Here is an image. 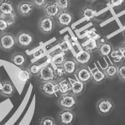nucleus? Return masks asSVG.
Segmentation results:
<instances>
[{
	"instance_id": "nucleus-1",
	"label": "nucleus",
	"mask_w": 125,
	"mask_h": 125,
	"mask_svg": "<svg viewBox=\"0 0 125 125\" xmlns=\"http://www.w3.org/2000/svg\"><path fill=\"white\" fill-rule=\"evenodd\" d=\"M78 100L76 96L70 93L65 95H62L58 102L60 107L66 110H72L76 106Z\"/></svg>"
},
{
	"instance_id": "nucleus-2",
	"label": "nucleus",
	"mask_w": 125,
	"mask_h": 125,
	"mask_svg": "<svg viewBox=\"0 0 125 125\" xmlns=\"http://www.w3.org/2000/svg\"><path fill=\"white\" fill-rule=\"evenodd\" d=\"M16 44V38L12 34L5 32L0 35V47L3 50H10Z\"/></svg>"
},
{
	"instance_id": "nucleus-3",
	"label": "nucleus",
	"mask_w": 125,
	"mask_h": 125,
	"mask_svg": "<svg viewBox=\"0 0 125 125\" xmlns=\"http://www.w3.org/2000/svg\"><path fill=\"white\" fill-rule=\"evenodd\" d=\"M114 109V104L110 98L101 99L96 104V110L102 115H107L110 114Z\"/></svg>"
},
{
	"instance_id": "nucleus-4",
	"label": "nucleus",
	"mask_w": 125,
	"mask_h": 125,
	"mask_svg": "<svg viewBox=\"0 0 125 125\" xmlns=\"http://www.w3.org/2000/svg\"><path fill=\"white\" fill-rule=\"evenodd\" d=\"M38 79L43 82L54 81L56 79L55 74V69L51 64L48 63L41 68L38 76Z\"/></svg>"
},
{
	"instance_id": "nucleus-5",
	"label": "nucleus",
	"mask_w": 125,
	"mask_h": 125,
	"mask_svg": "<svg viewBox=\"0 0 125 125\" xmlns=\"http://www.w3.org/2000/svg\"><path fill=\"white\" fill-rule=\"evenodd\" d=\"M34 40V38L32 34L26 31L19 32L16 37L17 44L24 48H27L31 46Z\"/></svg>"
},
{
	"instance_id": "nucleus-6",
	"label": "nucleus",
	"mask_w": 125,
	"mask_h": 125,
	"mask_svg": "<svg viewBox=\"0 0 125 125\" xmlns=\"http://www.w3.org/2000/svg\"><path fill=\"white\" fill-rule=\"evenodd\" d=\"M57 117L61 125H71L74 121L76 115L72 110L63 109L57 114Z\"/></svg>"
},
{
	"instance_id": "nucleus-7",
	"label": "nucleus",
	"mask_w": 125,
	"mask_h": 125,
	"mask_svg": "<svg viewBox=\"0 0 125 125\" xmlns=\"http://www.w3.org/2000/svg\"><path fill=\"white\" fill-rule=\"evenodd\" d=\"M55 27L53 19L48 16L43 17L39 22V28L42 33L49 34L53 31Z\"/></svg>"
},
{
	"instance_id": "nucleus-8",
	"label": "nucleus",
	"mask_w": 125,
	"mask_h": 125,
	"mask_svg": "<svg viewBox=\"0 0 125 125\" xmlns=\"http://www.w3.org/2000/svg\"><path fill=\"white\" fill-rule=\"evenodd\" d=\"M56 18L58 23L61 26L64 27L70 26L73 21L72 14L67 10H61Z\"/></svg>"
},
{
	"instance_id": "nucleus-9",
	"label": "nucleus",
	"mask_w": 125,
	"mask_h": 125,
	"mask_svg": "<svg viewBox=\"0 0 125 125\" xmlns=\"http://www.w3.org/2000/svg\"><path fill=\"white\" fill-rule=\"evenodd\" d=\"M43 94L47 96H53L57 92V84L53 81H48L43 82L40 87Z\"/></svg>"
},
{
	"instance_id": "nucleus-10",
	"label": "nucleus",
	"mask_w": 125,
	"mask_h": 125,
	"mask_svg": "<svg viewBox=\"0 0 125 125\" xmlns=\"http://www.w3.org/2000/svg\"><path fill=\"white\" fill-rule=\"evenodd\" d=\"M43 8L46 16L52 18L57 17L61 11V8L56 1L53 2H47Z\"/></svg>"
},
{
	"instance_id": "nucleus-11",
	"label": "nucleus",
	"mask_w": 125,
	"mask_h": 125,
	"mask_svg": "<svg viewBox=\"0 0 125 125\" xmlns=\"http://www.w3.org/2000/svg\"><path fill=\"white\" fill-rule=\"evenodd\" d=\"M14 7L10 0L0 1V13L6 16H13L14 14Z\"/></svg>"
},
{
	"instance_id": "nucleus-12",
	"label": "nucleus",
	"mask_w": 125,
	"mask_h": 125,
	"mask_svg": "<svg viewBox=\"0 0 125 125\" xmlns=\"http://www.w3.org/2000/svg\"><path fill=\"white\" fill-rule=\"evenodd\" d=\"M92 60V53L85 50L77 53L74 57V60L77 64L81 66H85L89 64Z\"/></svg>"
},
{
	"instance_id": "nucleus-13",
	"label": "nucleus",
	"mask_w": 125,
	"mask_h": 125,
	"mask_svg": "<svg viewBox=\"0 0 125 125\" xmlns=\"http://www.w3.org/2000/svg\"><path fill=\"white\" fill-rule=\"evenodd\" d=\"M76 76L78 81L84 83H87L91 80L92 74L89 69L85 67H82L77 70L76 71Z\"/></svg>"
},
{
	"instance_id": "nucleus-14",
	"label": "nucleus",
	"mask_w": 125,
	"mask_h": 125,
	"mask_svg": "<svg viewBox=\"0 0 125 125\" xmlns=\"http://www.w3.org/2000/svg\"><path fill=\"white\" fill-rule=\"evenodd\" d=\"M18 11L23 16H28L31 15L34 10V6L31 2L22 1L18 6Z\"/></svg>"
},
{
	"instance_id": "nucleus-15",
	"label": "nucleus",
	"mask_w": 125,
	"mask_h": 125,
	"mask_svg": "<svg viewBox=\"0 0 125 125\" xmlns=\"http://www.w3.org/2000/svg\"><path fill=\"white\" fill-rule=\"evenodd\" d=\"M70 84L71 86V93L73 95H79L84 92L85 89V84L79 81H74L70 79Z\"/></svg>"
},
{
	"instance_id": "nucleus-16",
	"label": "nucleus",
	"mask_w": 125,
	"mask_h": 125,
	"mask_svg": "<svg viewBox=\"0 0 125 125\" xmlns=\"http://www.w3.org/2000/svg\"><path fill=\"white\" fill-rule=\"evenodd\" d=\"M14 92V87L10 81H4L1 83L0 88V94L3 96L10 97L13 95Z\"/></svg>"
},
{
	"instance_id": "nucleus-17",
	"label": "nucleus",
	"mask_w": 125,
	"mask_h": 125,
	"mask_svg": "<svg viewBox=\"0 0 125 125\" xmlns=\"http://www.w3.org/2000/svg\"><path fill=\"white\" fill-rule=\"evenodd\" d=\"M67 74L72 75L77 70V63L73 59H66L62 65Z\"/></svg>"
},
{
	"instance_id": "nucleus-18",
	"label": "nucleus",
	"mask_w": 125,
	"mask_h": 125,
	"mask_svg": "<svg viewBox=\"0 0 125 125\" xmlns=\"http://www.w3.org/2000/svg\"><path fill=\"white\" fill-rule=\"evenodd\" d=\"M11 62L18 67L21 68L25 65L27 62V57L21 52H16L11 57Z\"/></svg>"
},
{
	"instance_id": "nucleus-19",
	"label": "nucleus",
	"mask_w": 125,
	"mask_h": 125,
	"mask_svg": "<svg viewBox=\"0 0 125 125\" xmlns=\"http://www.w3.org/2000/svg\"><path fill=\"white\" fill-rule=\"evenodd\" d=\"M57 92L61 95L71 93V84L67 80H64L57 84Z\"/></svg>"
},
{
	"instance_id": "nucleus-20",
	"label": "nucleus",
	"mask_w": 125,
	"mask_h": 125,
	"mask_svg": "<svg viewBox=\"0 0 125 125\" xmlns=\"http://www.w3.org/2000/svg\"><path fill=\"white\" fill-rule=\"evenodd\" d=\"M98 52L102 56H108L110 55L113 50V47L109 42H105V44H101L99 46Z\"/></svg>"
},
{
	"instance_id": "nucleus-21",
	"label": "nucleus",
	"mask_w": 125,
	"mask_h": 125,
	"mask_svg": "<svg viewBox=\"0 0 125 125\" xmlns=\"http://www.w3.org/2000/svg\"><path fill=\"white\" fill-rule=\"evenodd\" d=\"M96 10L92 7H85L82 10L81 16L87 21H90L95 17Z\"/></svg>"
},
{
	"instance_id": "nucleus-22",
	"label": "nucleus",
	"mask_w": 125,
	"mask_h": 125,
	"mask_svg": "<svg viewBox=\"0 0 125 125\" xmlns=\"http://www.w3.org/2000/svg\"><path fill=\"white\" fill-rule=\"evenodd\" d=\"M111 56L116 63L120 62L125 59V51L120 47H118L113 50L111 53Z\"/></svg>"
},
{
	"instance_id": "nucleus-23",
	"label": "nucleus",
	"mask_w": 125,
	"mask_h": 125,
	"mask_svg": "<svg viewBox=\"0 0 125 125\" xmlns=\"http://www.w3.org/2000/svg\"><path fill=\"white\" fill-rule=\"evenodd\" d=\"M65 53L61 52H57L51 56V60L53 63L56 66H61L63 65L66 60Z\"/></svg>"
},
{
	"instance_id": "nucleus-24",
	"label": "nucleus",
	"mask_w": 125,
	"mask_h": 125,
	"mask_svg": "<svg viewBox=\"0 0 125 125\" xmlns=\"http://www.w3.org/2000/svg\"><path fill=\"white\" fill-rule=\"evenodd\" d=\"M31 74L29 71L21 69L17 73V77L18 80L23 83H28L31 79Z\"/></svg>"
},
{
	"instance_id": "nucleus-25",
	"label": "nucleus",
	"mask_w": 125,
	"mask_h": 125,
	"mask_svg": "<svg viewBox=\"0 0 125 125\" xmlns=\"http://www.w3.org/2000/svg\"><path fill=\"white\" fill-rule=\"evenodd\" d=\"M107 77L105 72L102 70H97L92 74V79L94 82L96 84H101L106 80Z\"/></svg>"
},
{
	"instance_id": "nucleus-26",
	"label": "nucleus",
	"mask_w": 125,
	"mask_h": 125,
	"mask_svg": "<svg viewBox=\"0 0 125 125\" xmlns=\"http://www.w3.org/2000/svg\"><path fill=\"white\" fill-rule=\"evenodd\" d=\"M99 46L98 41L89 39L84 46V50L91 53L98 50Z\"/></svg>"
},
{
	"instance_id": "nucleus-27",
	"label": "nucleus",
	"mask_w": 125,
	"mask_h": 125,
	"mask_svg": "<svg viewBox=\"0 0 125 125\" xmlns=\"http://www.w3.org/2000/svg\"><path fill=\"white\" fill-rule=\"evenodd\" d=\"M118 67L115 64H110L105 69V73L107 77L110 78H114L117 75Z\"/></svg>"
},
{
	"instance_id": "nucleus-28",
	"label": "nucleus",
	"mask_w": 125,
	"mask_h": 125,
	"mask_svg": "<svg viewBox=\"0 0 125 125\" xmlns=\"http://www.w3.org/2000/svg\"><path fill=\"white\" fill-rule=\"evenodd\" d=\"M58 46H59L60 51L64 53L68 52V51L70 50V45H69L68 43L67 42V41L64 39H61L59 41Z\"/></svg>"
},
{
	"instance_id": "nucleus-29",
	"label": "nucleus",
	"mask_w": 125,
	"mask_h": 125,
	"mask_svg": "<svg viewBox=\"0 0 125 125\" xmlns=\"http://www.w3.org/2000/svg\"><path fill=\"white\" fill-rule=\"evenodd\" d=\"M10 24L7 19L0 17V33H5L10 28Z\"/></svg>"
},
{
	"instance_id": "nucleus-30",
	"label": "nucleus",
	"mask_w": 125,
	"mask_h": 125,
	"mask_svg": "<svg viewBox=\"0 0 125 125\" xmlns=\"http://www.w3.org/2000/svg\"><path fill=\"white\" fill-rule=\"evenodd\" d=\"M86 37L88 39V40H98L101 36L98 31L95 30H90V31H87L86 32Z\"/></svg>"
},
{
	"instance_id": "nucleus-31",
	"label": "nucleus",
	"mask_w": 125,
	"mask_h": 125,
	"mask_svg": "<svg viewBox=\"0 0 125 125\" xmlns=\"http://www.w3.org/2000/svg\"><path fill=\"white\" fill-rule=\"evenodd\" d=\"M55 74L56 79H62L67 75L62 66L56 67L55 69Z\"/></svg>"
},
{
	"instance_id": "nucleus-32",
	"label": "nucleus",
	"mask_w": 125,
	"mask_h": 125,
	"mask_svg": "<svg viewBox=\"0 0 125 125\" xmlns=\"http://www.w3.org/2000/svg\"><path fill=\"white\" fill-rule=\"evenodd\" d=\"M40 70V66L35 63L31 64L29 67V72L33 76H38Z\"/></svg>"
},
{
	"instance_id": "nucleus-33",
	"label": "nucleus",
	"mask_w": 125,
	"mask_h": 125,
	"mask_svg": "<svg viewBox=\"0 0 125 125\" xmlns=\"http://www.w3.org/2000/svg\"><path fill=\"white\" fill-rule=\"evenodd\" d=\"M61 10H67L70 6V0H56Z\"/></svg>"
},
{
	"instance_id": "nucleus-34",
	"label": "nucleus",
	"mask_w": 125,
	"mask_h": 125,
	"mask_svg": "<svg viewBox=\"0 0 125 125\" xmlns=\"http://www.w3.org/2000/svg\"><path fill=\"white\" fill-rule=\"evenodd\" d=\"M117 76L123 82H125V63H121L118 67Z\"/></svg>"
},
{
	"instance_id": "nucleus-35",
	"label": "nucleus",
	"mask_w": 125,
	"mask_h": 125,
	"mask_svg": "<svg viewBox=\"0 0 125 125\" xmlns=\"http://www.w3.org/2000/svg\"><path fill=\"white\" fill-rule=\"evenodd\" d=\"M41 125H56V122L52 117L47 116L41 121Z\"/></svg>"
},
{
	"instance_id": "nucleus-36",
	"label": "nucleus",
	"mask_w": 125,
	"mask_h": 125,
	"mask_svg": "<svg viewBox=\"0 0 125 125\" xmlns=\"http://www.w3.org/2000/svg\"><path fill=\"white\" fill-rule=\"evenodd\" d=\"M31 3L34 7L38 8H43L47 3V0H31Z\"/></svg>"
},
{
	"instance_id": "nucleus-37",
	"label": "nucleus",
	"mask_w": 125,
	"mask_h": 125,
	"mask_svg": "<svg viewBox=\"0 0 125 125\" xmlns=\"http://www.w3.org/2000/svg\"><path fill=\"white\" fill-rule=\"evenodd\" d=\"M109 3L113 7L119 8L124 6L125 0H109Z\"/></svg>"
},
{
	"instance_id": "nucleus-38",
	"label": "nucleus",
	"mask_w": 125,
	"mask_h": 125,
	"mask_svg": "<svg viewBox=\"0 0 125 125\" xmlns=\"http://www.w3.org/2000/svg\"><path fill=\"white\" fill-rule=\"evenodd\" d=\"M46 51L47 50L46 49V48H40L39 49L36 50L35 51H34L33 53V54H32V56H33L34 58H38L41 56L43 54H44Z\"/></svg>"
},
{
	"instance_id": "nucleus-39",
	"label": "nucleus",
	"mask_w": 125,
	"mask_h": 125,
	"mask_svg": "<svg viewBox=\"0 0 125 125\" xmlns=\"http://www.w3.org/2000/svg\"><path fill=\"white\" fill-rule=\"evenodd\" d=\"M98 42L100 45L105 44V42H106V39L105 37H100L98 40Z\"/></svg>"
},
{
	"instance_id": "nucleus-40",
	"label": "nucleus",
	"mask_w": 125,
	"mask_h": 125,
	"mask_svg": "<svg viewBox=\"0 0 125 125\" xmlns=\"http://www.w3.org/2000/svg\"><path fill=\"white\" fill-rule=\"evenodd\" d=\"M120 47L122 50H124L125 51V42H124V43H122V44L121 45Z\"/></svg>"
},
{
	"instance_id": "nucleus-41",
	"label": "nucleus",
	"mask_w": 125,
	"mask_h": 125,
	"mask_svg": "<svg viewBox=\"0 0 125 125\" xmlns=\"http://www.w3.org/2000/svg\"><path fill=\"white\" fill-rule=\"evenodd\" d=\"M123 34H124V36L125 37V28L124 29V31H123Z\"/></svg>"
},
{
	"instance_id": "nucleus-42",
	"label": "nucleus",
	"mask_w": 125,
	"mask_h": 125,
	"mask_svg": "<svg viewBox=\"0 0 125 125\" xmlns=\"http://www.w3.org/2000/svg\"><path fill=\"white\" fill-rule=\"evenodd\" d=\"M88 1H94V0H88Z\"/></svg>"
}]
</instances>
